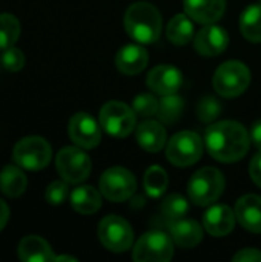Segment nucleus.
Segmentation results:
<instances>
[{"label": "nucleus", "instance_id": "obj_31", "mask_svg": "<svg viewBox=\"0 0 261 262\" xmlns=\"http://www.w3.org/2000/svg\"><path fill=\"white\" fill-rule=\"evenodd\" d=\"M222 112V104L214 97H205L197 107V115L203 123H212Z\"/></svg>", "mask_w": 261, "mask_h": 262}, {"label": "nucleus", "instance_id": "obj_19", "mask_svg": "<svg viewBox=\"0 0 261 262\" xmlns=\"http://www.w3.org/2000/svg\"><path fill=\"white\" fill-rule=\"evenodd\" d=\"M169 232H171L172 241L177 246L185 247V249L195 247L203 239V229L194 220H183L182 218V220L172 221Z\"/></svg>", "mask_w": 261, "mask_h": 262}, {"label": "nucleus", "instance_id": "obj_16", "mask_svg": "<svg viewBox=\"0 0 261 262\" xmlns=\"http://www.w3.org/2000/svg\"><path fill=\"white\" fill-rule=\"evenodd\" d=\"M235 224V212L223 204L212 206L203 215V226L212 236H225L232 232Z\"/></svg>", "mask_w": 261, "mask_h": 262}, {"label": "nucleus", "instance_id": "obj_12", "mask_svg": "<svg viewBox=\"0 0 261 262\" xmlns=\"http://www.w3.org/2000/svg\"><path fill=\"white\" fill-rule=\"evenodd\" d=\"M69 138L82 149H94L100 144L102 132L98 123L86 112L72 115L68 126Z\"/></svg>", "mask_w": 261, "mask_h": 262}, {"label": "nucleus", "instance_id": "obj_25", "mask_svg": "<svg viewBox=\"0 0 261 262\" xmlns=\"http://www.w3.org/2000/svg\"><path fill=\"white\" fill-rule=\"evenodd\" d=\"M240 29L249 41L261 43V5H251L243 11Z\"/></svg>", "mask_w": 261, "mask_h": 262}, {"label": "nucleus", "instance_id": "obj_36", "mask_svg": "<svg viewBox=\"0 0 261 262\" xmlns=\"http://www.w3.org/2000/svg\"><path fill=\"white\" fill-rule=\"evenodd\" d=\"M249 137H251V141L255 144V147L261 150V120L255 121V123L252 124Z\"/></svg>", "mask_w": 261, "mask_h": 262}, {"label": "nucleus", "instance_id": "obj_17", "mask_svg": "<svg viewBox=\"0 0 261 262\" xmlns=\"http://www.w3.org/2000/svg\"><path fill=\"white\" fill-rule=\"evenodd\" d=\"M235 218L240 226L252 233H261V196L245 195L235 204Z\"/></svg>", "mask_w": 261, "mask_h": 262}, {"label": "nucleus", "instance_id": "obj_9", "mask_svg": "<svg viewBox=\"0 0 261 262\" xmlns=\"http://www.w3.org/2000/svg\"><path fill=\"white\" fill-rule=\"evenodd\" d=\"M172 256V238L158 230L145 233L132 250V259L135 262H166Z\"/></svg>", "mask_w": 261, "mask_h": 262}, {"label": "nucleus", "instance_id": "obj_3", "mask_svg": "<svg viewBox=\"0 0 261 262\" xmlns=\"http://www.w3.org/2000/svg\"><path fill=\"white\" fill-rule=\"evenodd\" d=\"M225 190V177L215 167H203L197 170L188 184V195L197 206H209L215 203Z\"/></svg>", "mask_w": 261, "mask_h": 262}, {"label": "nucleus", "instance_id": "obj_20", "mask_svg": "<svg viewBox=\"0 0 261 262\" xmlns=\"http://www.w3.org/2000/svg\"><path fill=\"white\" fill-rule=\"evenodd\" d=\"M18 258L25 262H48L54 261V253L51 246L37 235L25 236L18 244Z\"/></svg>", "mask_w": 261, "mask_h": 262}, {"label": "nucleus", "instance_id": "obj_24", "mask_svg": "<svg viewBox=\"0 0 261 262\" xmlns=\"http://www.w3.org/2000/svg\"><path fill=\"white\" fill-rule=\"evenodd\" d=\"M166 35L171 43L183 46L191 41L194 35V25L191 21V17L188 14H177L174 15L166 29Z\"/></svg>", "mask_w": 261, "mask_h": 262}, {"label": "nucleus", "instance_id": "obj_27", "mask_svg": "<svg viewBox=\"0 0 261 262\" xmlns=\"http://www.w3.org/2000/svg\"><path fill=\"white\" fill-rule=\"evenodd\" d=\"M20 21L15 15L8 12L0 14V49L14 46L20 37Z\"/></svg>", "mask_w": 261, "mask_h": 262}, {"label": "nucleus", "instance_id": "obj_4", "mask_svg": "<svg viewBox=\"0 0 261 262\" xmlns=\"http://www.w3.org/2000/svg\"><path fill=\"white\" fill-rule=\"evenodd\" d=\"M251 83V71L242 61L223 63L214 74V88L225 98L242 95Z\"/></svg>", "mask_w": 261, "mask_h": 262}, {"label": "nucleus", "instance_id": "obj_35", "mask_svg": "<svg viewBox=\"0 0 261 262\" xmlns=\"http://www.w3.org/2000/svg\"><path fill=\"white\" fill-rule=\"evenodd\" d=\"M249 173H251V178L254 180V183L258 187H261V150L258 154H255V157L252 158L251 166H249Z\"/></svg>", "mask_w": 261, "mask_h": 262}, {"label": "nucleus", "instance_id": "obj_18", "mask_svg": "<svg viewBox=\"0 0 261 262\" xmlns=\"http://www.w3.org/2000/svg\"><path fill=\"white\" fill-rule=\"evenodd\" d=\"M149 61V55L143 46L126 45L115 55V66L122 74L135 75L140 74Z\"/></svg>", "mask_w": 261, "mask_h": 262}, {"label": "nucleus", "instance_id": "obj_6", "mask_svg": "<svg viewBox=\"0 0 261 262\" xmlns=\"http://www.w3.org/2000/svg\"><path fill=\"white\" fill-rule=\"evenodd\" d=\"M135 120L134 109L122 101H108L100 109V126L115 138L128 137L135 127Z\"/></svg>", "mask_w": 261, "mask_h": 262}, {"label": "nucleus", "instance_id": "obj_5", "mask_svg": "<svg viewBox=\"0 0 261 262\" xmlns=\"http://www.w3.org/2000/svg\"><path fill=\"white\" fill-rule=\"evenodd\" d=\"M52 157V149L49 143L42 137H26L20 140L12 152L15 164L26 170H42L45 169Z\"/></svg>", "mask_w": 261, "mask_h": 262}, {"label": "nucleus", "instance_id": "obj_37", "mask_svg": "<svg viewBox=\"0 0 261 262\" xmlns=\"http://www.w3.org/2000/svg\"><path fill=\"white\" fill-rule=\"evenodd\" d=\"M8 220H9V207L3 200H0V232L6 226Z\"/></svg>", "mask_w": 261, "mask_h": 262}, {"label": "nucleus", "instance_id": "obj_15", "mask_svg": "<svg viewBox=\"0 0 261 262\" xmlns=\"http://www.w3.org/2000/svg\"><path fill=\"white\" fill-rule=\"evenodd\" d=\"M183 6L192 20L202 25H209L223 17L226 0H183Z\"/></svg>", "mask_w": 261, "mask_h": 262}, {"label": "nucleus", "instance_id": "obj_2", "mask_svg": "<svg viewBox=\"0 0 261 262\" xmlns=\"http://www.w3.org/2000/svg\"><path fill=\"white\" fill-rule=\"evenodd\" d=\"M123 23L129 37L143 45L157 41L162 32V15L148 2L132 3L125 12Z\"/></svg>", "mask_w": 261, "mask_h": 262}, {"label": "nucleus", "instance_id": "obj_30", "mask_svg": "<svg viewBox=\"0 0 261 262\" xmlns=\"http://www.w3.org/2000/svg\"><path fill=\"white\" fill-rule=\"evenodd\" d=\"M132 109L137 117H152L157 114L158 101L151 94H140L132 101Z\"/></svg>", "mask_w": 261, "mask_h": 262}, {"label": "nucleus", "instance_id": "obj_33", "mask_svg": "<svg viewBox=\"0 0 261 262\" xmlns=\"http://www.w3.org/2000/svg\"><path fill=\"white\" fill-rule=\"evenodd\" d=\"M2 64L5 69L11 71V72H17L20 69H23L25 66V55L20 49L11 46L6 48L5 52L2 54Z\"/></svg>", "mask_w": 261, "mask_h": 262}, {"label": "nucleus", "instance_id": "obj_32", "mask_svg": "<svg viewBox=\"0 0 261 262\" xmlns=\"http://www.w3.org/2000/svg\"><path fill=\"white\" fill-rule=\"evenodd\" d=\"M69 195V187L66 184V181H54L46 187L45 192V198L49 204L52 206H60L66 201Z\"/></svg>", "mask_w": 261, "mask_h": 262}, {"label": "nucleus", "instance_id": "obj_8", "mask_svg": "<svg viewBox=\"0 0 261 262\" xmlns=\"http://www.w3.org/2000/svg\"><path fill=\"white\" fill-rule=\"evenodd\" d=\"M98 239L109 252L122 253L131 249L134 243V232L125 218L109 215L98 224Z\"/></svg>", "mask_w": 261, "mask_h": 262}, {"label": "nucleus", "instance_id": "obj_23", "mask_svg": "<svg viewBox=\"0 0 261 262\" xmlns=\"http://www.w3.org/2000/svg\"><path fill=\"white\" fill-rule=\"evenodd\" d=\"M28 186V180L25 173L22 172L20 166H6L0 172V190L3 195L9 198H17L20 196Z\"/></svg>", "mask_w": 261, "mask_h": 262}, {"label": "nucleus", "instance_id": "obj_34", "mask_svg": "<svg viewBox=\"0 0 261 262\" xmlns=\"http://www.w3.org/2000/svg\"><path fill=\"white\" fill-rule=\"evenodd\" d=\"M232 259L237 262L261 261V252L260 250H257V249H245V250H240L237 255H234Z\"/></svg>", "mask_w": 261, "mask_h": 262}, {"label": "nucleus", "instance_id": "obj_13", "mask_svg": "<svg viewBox=\"0 0 261 262\" xmlns=\"http://www.w3.org/2000/svg\"><path fill=\"white\" fill-rule=\"evenodd\" d=\"M229 45V35L225 28L214 23L205 25L194 38V46L198 54L205 57H215L226 51Z\"/></svg>", "mask_w": 261, "mask_h": 262}, {"label": "nucleus", "instance_id": "obj_29", "mask_svg": "<svg viewBox=\"0 0 261 262\" xmlns=\"http://www.w3.org/2000/svg\"><path fill=\"white\" fill-rule=\"evenodd\" d=\"M188 210H189V203L186 201L185 196H182L178 193L169 195L162 204V213L171 223L182 220L188 213Z\"/></svg>", "mask_w": 261, "mask_h": 262}, {"label": "nucleus", "instance_id": "obj_11", "mask_svg": "<svg viewBox=\"0 0 261 262\" xmlns=\"http://www.w3.org/2000/svg\"><path fill=\"white\" fill-rule=\"evenodd\" d=\"M55 167L60 177L71 184L85 181L91 173V158L82 147H63L55 158Z\"/></svg>", "mask_w": 261, "mask_h": 262}, {"label": "nucleus", "instance_id": "obj_38", "mask_svg": "<svg viewBox=\"0 0 261 262\" xmlns=\"http://www.w3.org/2000/svg\"><path fill=\"white\" fill-rule=\"evenodd\" d=\"M54 261H77L74 256H55Z\"/></svg>", "mask_w": 261, "mask_h": 262}, {"label": "nucleus", "instance_id": "obj_39", "mask_svg": "<svg viewBox=\"0 0 261 262\" xmlns=\"http://www.w3.org/2000/svg\"><path fill=\"white\" fill-rule=\"evenodd\" d=\"M260 2H261V0H260Z\"/></svg>", "mask_w": 261, "mask_h": 262}, {"label": "nucleus", "instance_id": "obj_14", "mask_svg": "<svg viewBox=\"0 0 261 262\" xmlns=\"http://www.w3.org/2000/svg\"><path fill=\"white\" fill-rule=\"evenodd\" d=\"M146 84L151 91H154L158 95H171L177 94V91L183 84V75L182 72L171 64H160L151 69L148 74Z\"/></svg>", "mask_w": 261, "mask_h": 262}, {"label": "nucleus", "instance_id": "obj_26", "mask_svg": "<svg viewBox=\"0 0 261 262\" xmlns=\"http://www.w3.org/2000/svg\"><path fill=\"white\" fill-rule=\"evenodd\" d=\"M183 107H185L183 98L178 97L177 94L163 95V98L158 101L157 117H158L163 123L172 124V123L178 121V118L182 117Z\"/></svg>", "mask_w": 261, "mask_h": 262}, {"label": "nucleus", "instance_id": "obj_10", "mask_svg": "<svg viewBox=\"0 0 261 262\" xmlns=\"http://www.w3.org/2000/svg\"><path fill=\"white\" fill-rule=\"evenodd\" d=\"M100 192L112 203L129 200L137 190L135 177L125 167H111L100 177Z\"/></svg>", "mask_w": 261, "mask_h": 262}, {"label": "nucleus", "instance_id": "obj_21", "mask_svg": "<svg viewBox=\"0 0 261 262\" xmlns=\"http://www.w3.org/2000/svg\"><path fill=\"white\" fill-rule=\"evenodd\" d=\"M137 141L146 152H160L166 144V130L157 121H143L137 127Z\"/></svg>", "mask_w": 261, "mask_h": 262}, {"label": "nucleus", "instance_id": "obj_28", "mask_svg": "<svg viewBox=\"0 0 261 262\" xmlns=\"http://www.w3.org/2000/svg\"><path fill=\"white\" fill-rule=\"evenodd\" d=\"M166 187H168V173L158 166L149 167L145 173V189L148 195L157 198L165 193Z\"/></svg>", "mask_w": 261, "mask_h": 262}, {"label": "nucleus", "instance_id": "obj_22", "mask_svg": "<svg viewBox=\"0 0 261 262\" xmlns=\"http://www.w3.org/2000/svg\"><path fill=\"white\" fill-rule=\"evenodd\" d=\"M71 206L82 215H92L102 207V196L92 186H80L71 192Z\"/></svg>", "mask_w": 261, "mask_h": 262}, {"label": "nucleus", "instance_id": "obj_1", "mask_svg": "<svg viewBox=\"0 0 261 262\" xmlns=\"http://www.w3.org/2000/svg\"><path fill=\"white\" fill-rule=\"evenodd\" d=\"M251 137L237 121H220L206 129L205 144L212 158L222 163L242 160L249 149Z\"/></svg>", "mask_w": 261, "mask_h": 262}, {"label": "nucleus", "instance_id": "obj_7", "mask_svg": "<svg viewBox=\"0 0 261 262\" xmlns=\"http://www.w3.org/2000/svg\"><path fill=\"white\" fill-rule=\"evenodd\" d=\"M202 154L203 141L195 132L191 130L175 134L166 146L168 160L178 167H188L195 164L202 158Z\"/></svg>", "mask_w": 261, "mask_h": 262}]
</instances>
